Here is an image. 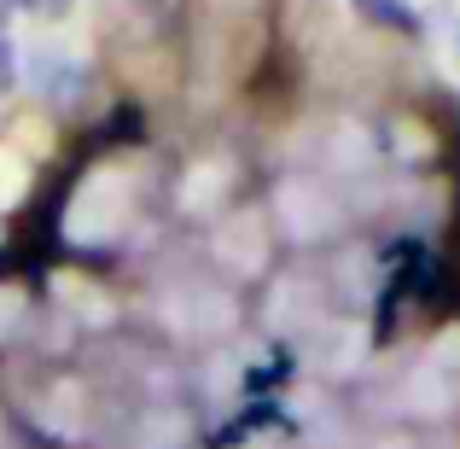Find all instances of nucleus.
<instances>
[{"label":"nucleus","mask_w":460,"mask_h":449,"mask_svg":"<svg viewBox=\"0 0 460 449\" xmlns=\"http://www.w3.org/2000/svg\"><path fill=\"white\" fill-rule=\"evenodd\" d=\"M356 12L379 30H396V35H426V18H420L408 0H356Z\"/></svg>","instance_id":"1"},{"label":"nucleus","mask_w":460,"mask_h":449,"mask_svg":"<svg viewBox=\"0 0 460 449\" xmlns=\"http://www.w3.org/2000/svg\"><path fill=\"white\" fill-rule=\"evenodd\" d=\"M47 65H53V70H47V76H35V82H41L58 105H76L82 82H88V76H82V65H70V58H47Z\"/></svg>","instance_id":"2"},{"label":"nucleus","mask_w":460,"mask_h":449,"mask_svg":"<svg viewBox=\"0 0 460 449\" xmlns=\"http://www.w3.org/2000/svg\"><path fill=\"white\" fill-rule=\"evenodd\" d=\"M23 315H30V298H23L18 286H0V345L23 327Z\"/></svg>","instance_id":"3"},{"label":"nucleus","mask_w":460,"mask_h":449,"mask_svg":"<svg viewBox=\"0 0 460 449\" xmlns=\"http://www.w3.org/2000/svg\"><path fill=\"white\" fill-rule=\"evenodd\" d=\"M12 82H18V53H12V47H6V35H0V94H6Z\"/></svg>","instance_id":"4"},{"label":"nucleus","mask_w":460,"mask_h":449,"mask_svg":"<svg viewBox=\"0 0 460 449\" xmlns=\"http://www.w3.org/2000/svg\"><path fill=\"white\" fill-rule=\"evenodd\" d=\"M18 6L41 12V18H58V12H70V0H18Z\"/></svg>","instance_id":"5"},{"label":"nucleus","mask_w":460,"mask_h":449,"mask_svg":"<svg viewBox=\"0 0 460 449\" xmlns=\"http://www.w3.org/2000/svg\"><path fill=\"white\" fill-rule=\"evenodd\" d=\"M12 12H18V0H0V35H6V23H12Z\"/></svg>","instance_id":"6"}]
</instances>
